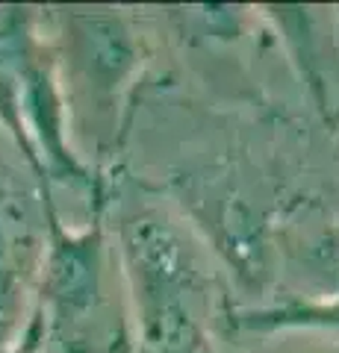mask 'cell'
Segmentation results:
<instances>
[{"label":"cell","instance_id":"cell-1","mask_svg":"<svg viewBox=\"0 0 339 353\" xmlns=\"http://www.w3.org/2000/svg\"><path fill=\"white\" fill-rule=\"evenodd\" d=\"M136 333L154 353H195L204 341L201 280L166 221L136 215L122 233Z\"/></svg>","mask_w":339,"mask_h":353},{"label":"cell","instance_id":"cell-4","mask_svg":"<svg viewBox=\"0 0 339 353\" xmlns=\"http://www.w3.org/2000/svg\"><path fill=\"white\" fill-rule=\"evenodd\" d=\"M74 36H77V59L86 77L95 83L97 92L115 94L124 80L136 68L139 44L133 32L118 15H77L74 18Z\"/></svg>","mask_w":339,"mask_h":353},{"label":"cell","instance_id":"cell-2","mask_svg":"<svg viewBox=\"0 0 339 353\" xmlns=\"http://www.w3.org/2000/svg\"><path fill=\"white\" fill-rule=\"evenodd\" d=\"M106 241L101 215L92 227L68 230L48 203V245L39 262L36 301L57 333H74L104 301Z\"/></svg>","mask_w":339,"mask_h":353},{"label":"cell","instance_id":"cell-9","mask_svg":"<svg viewBox=\"0 0 339 353\" xmlns=\"http://www.w3.org/2000/svg\"><path fill=\"white\" fill-rule=\"evenodd\" d=\"M313 353H339V347H331V350H313Z\"/></svg>","mask_w":339,"mask_h":353},{"label":"cell","instance_id":"cell-8","mask_svg":"<svg viewBox=\"0 0 339 353\" xmlns=\"http://www.w3.org/2000/svg\"><path fill=\"white\" fill-rule=\"evenodd\" d=\"M48 333H50V324H48L45 309L39 306V301H32V309H30L27 321H24V327L18 330V336L12 339V345L6 347V353H45Z\"/></svg>","mask_w":339,"mask_h":353},{"label":"cell","instance_id":"cell-5","mask_svg":"<svg viewBox=\"0 0 339 353\" xmlns=\"http://www.w3.org/2000/svg\"><path fill=\"white\" fill-rule=\"evenodd\" d=\"M18 224V212L0 192V353H6L18 330L24 327L32 309H27V297L32 294V283L39 285L30 239Z\"/></svg>","mask_w":339,"mask_h":353},{"label":"cell","instance_id":"cell-7","mask_svg":"<svg viewBox=\"0 0 339 353\" xmlns=\"http://www.w3.org/2000/svg\"><path fill=\"white\" fill-rule=\"evenodd\" d=\"M295 265L310 285L307 297H339V224H327L295 248Z\"/></svg>","mask_w":339,"mask_h":353},{"label":"cell","instance_id":"cell-3","mask_svg":"<svg viewBox=\"0 0 339 353\" xmlns=\"http://www.w3.org/2000/svg\"><path fill=\"white\" fill-rule=\"evenodd\" d=\"M21 118H24L27 141L32 150V168L41 176L68 180L92 192L95 176L68 145L57 57L48 44L36 39L32 27L21 50Z\"/></svg>","mask_w":339,"mask_h":353},{"label":"cell","instance_id":"cell-6","mask_svg":"<svg viewBox=\"0 0 339 353\" xmlns=\"http://www.w3.org/2000/svg\"><path fill=\"white\" fill-rule=\"evenodd\" d=\"M233 324L248 333H287V330H310V333H339V297H289L271 306L236 309Z\"/></svg>","mask_w":339,"mask_h":353}]
</instances>
